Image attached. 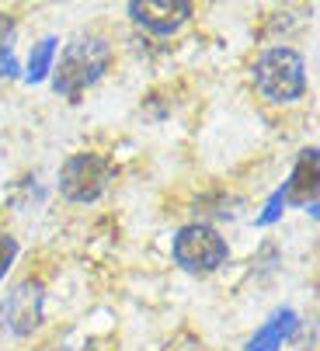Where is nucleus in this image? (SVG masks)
<instances>
[{
  "label": "nucleus",
  "mask_w": 320,
  "mask_h": 351,
  "mask_svg": "<svg viewBox=\"0 0 320 351\" xmlns=\"http://www.w3.org/2000/svg\"><path fill=\"white\" fill-rule=\"evenodd\" d=\"M115 63V45L104 38V35H80L73 42L63 45V53L52 66L49 80H52V90L60 97H67L70 105H77L80 97L112 70Z\"/></svg>",
  "instance_id": "obj_1"
},
{
  "label": "nucleus",
  "mask_w": 320,
  "mask_h": 351,
  "mask_svg": "<svg viewBox=\"0 0 320 351\" xmlns=\"http://www.w3.org/2000/svg\"><path fill=\"white\" fill-rule=\"evenodd\" d=\"M251 84L268 105H296L306 97V60L289 45H272L254 60Z\"/></svg>",
  "instance_id": "obj_2"
},
{
  "label": "nucleus",
  "mask_w": 320,
  "mask_h": 351,
  "mask_svg": "<svg viewBox=\"0 0 320 351\" xmlns=\"http://www.w3.org/2000/svg\"><path fill=\"white\" fill-rule=\"evenodd\" d=\"M115 160L98 149H77L60 167V195L73 206H91L115 184Z\"/></svg>",
  "instance_id": "obj_3"
},
{
  "label": "nucleus",
  "mask_w": 320,
  "mask_h": 351,
  "mask_svg": "<svg viewBox=\"0 0 320 351\" xmlns=\"http://www.w3.org/2000/svg\"><path fill=\"white\" fill-rule=\"evenodd\" d=\"M171 258L188 275H212L230 261V243L209 223H188L171 240Z\"/></svg>",
  "instance_id": "obj_4"
},
{
  "label": "nucleus",
  "mask_w": 320,
  "mask_h": 351,
  "mask_svg": "<svg viewBox=\"0 0 320 351\" xmlns=\"http://www.w3.org/2000/svg\"><path fill=\"white\" fill-rule=\"evenodd\" d=\"M45 324V289L35 278H21L0 299V334L32 337Z\"/></svg>",
  "instance_id": "obj_5"
},
{
  "label": "nucleus",
  "mask_w": 320,
  "mask_h": 351,
  "mask_svg": "<svg viewBox=\"0 0 320 351\" xmlns=\"http://www.w3.org/2000/svg\"><path fill=\"white\" fill-rule=\"evenodd\" d=\"M192 14H195V8L188 4V0H133L129 4L133 25H139L143 32L160 35V38L181 32Z\"/></svg>",
  "instance_id": "obj_6"
},
{
  "label": "nucleus",
  "mask_w": 320,
  "mask_h": 351,
  "mask_svg": "<svg viewBox=\"0 0 320 351\" xmlns=\"http://www.w3.org/2000/svg\"><path fill=\"white\" fill-rule=\"evenodd\" d=\"M317 178H320V160H317V146H310L296 157V167L282 184L286 206H306V209L317 206Z\"/></svg>",
  "instance_id": "obj_7"
},
{
  "label": "nucleus",
  "mask_w": 320,
  "mask_h": 351,
  "mask_svg": "<svg viewBox=\"0 0 320 351\" xmlns=\"http://www.w3.org/2000/svg\"><path fill=\"white\" fill-rule=\"evenodd\" d=\"M299 327H303V324H299V313L289 310V306H282V310H275L268 320H264V324L251 334V341L244 344V351H282V344H286Z\"/></svg>",
  "instance_id": "obj_8"
},
{
  "label": "nucleus",
  "mask_w": 320,
  "mask_h": 351,
  "mask_svg": "<svg viewBox=\"0 0 320 351\" xmlns=\"http://www.w3.org/2000/svg\"><path fill=\"white\" fill-rule=\"evenodd\" d=\"M56 56H60V38L56 35H45L32 45V56H28V66H25V80L28 84H42L49 80L52 66H56Z\"/></svg>",
  "instance_id": "obj_9"
},
{
  "label": "nucleus",
  "mask_w": 320,
  "mask_h": 351,
  "mask_svg": "<svg viewBox=\"0 0 320 351\" xmlns=\"http://www.w3.org/2000/svg\"><path fill=\"white\" fill-rule=\"evenodd\" d=\"M282 209H286V191H282V188H275V191L268 195V202H264L261 216H254V226H258V230H264V226L279 223V219H282Z\"/></svg>",
  "instance_id": "obj_10"
},
{
  "label": "nucleus",
  "mask_w": 320,
  "mask_h": 351,
  "mask_svg": "<svg viewBox=\"0 0 320 351\" xmlns=\"http://www.w3.org/2000/svg\"><path fill=\"white\" fill-rule=\"evenodd\" d=\"M14 261H18V240L11 233L0 230V282L8 278V271L14 268Z\"/></svg>",
  "instance_id": "obj_11"
},
{
  "label": "nucleus",
  "mask_w": 320,
  "mask_h": 351,
  "mask_svg": "<svg viewBox=\"0 0 320 351\" xmlns=\"http://www.w3.org/2000/svg\"><path fill=\"white\" fill-rule=\"evenodd\" d=\"M14 35H18V18L11 11H0V56L4 53H14Z\"/></svg>",
  "instance_id": "obj_12"
},
{
  "label": "nucleus",
  "mask_w": 320,
  "mask_h": 351,
  "mask_svg": "<svg viewBox=\"0 0 320 351\" xmlns=\"http://www.w3.org/2000/svg\"><path fill=\"white\" fill-rule=\"evenodd\" d=\"M160 351H205V344L192 330H178L171 341H164V348H160Z\"/></svg>",
  "instance_id": "obj_13"
}]
</instances>
